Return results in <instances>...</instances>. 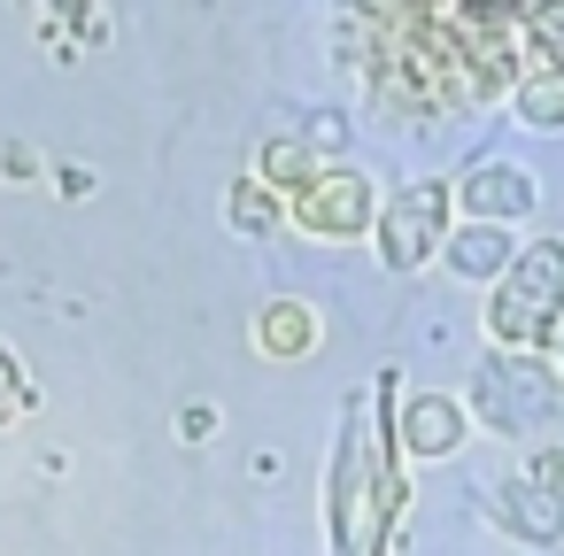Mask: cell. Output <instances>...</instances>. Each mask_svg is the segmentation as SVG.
Here are the masks:
<instances>
[{"label":"cell","mask_w":564,"mask_h":556,"mask_svg":"<svg viewBox=\"0 0 564 556\" xmlns=\"http://www.w3.org/2000/svg\"><path fill=\"white\" fill-rule=\"evenodd\" d=\"M525 479H533V487H549V494H564V448H533Z\"/></svg>","instance_id":"obj_15"},{"label":"cell","mask_w":564,"mask_h":556,"mask_svg":"<svg viewBox=\"0 0 564 556\" xmlns=\"http://www.w3.org/2000/svg\"><path fill=\"white\" fill-rule=\"evenodd\" d=\"M556 325H564V240H525L487 294V340L533 356L556 340Z\"/></svg>","instance_id":"obj_2"},{"label":"cell","mask_w":564,"mask_h":556,"mask_svg":"<svg viewBox=\"0 0 564 556\" xmlns=\"http://www.w3.org/2000/svg\"><path fill=\"white\" fill-rule=\"evenodd\" d=\"M256 178H263L271 194H302V186L317 178V155H310V140H271V148L256 155Z\"/></svg>","instance_id":"obj_12"},{"label":"cell","mask_w":564,"mask_h":556,"mask_svg":"<svg viewBox=\"0 0 564 556\" xmlns=\"http://www.w3.org/2000/svg\"><path fill=\"white\" fill-rule=\"evenodd\" d=\"M456 217V186H441V178H417V186H402L394 201H379V263L387 271H425L441 248H448V225Z\"/></svg>","instance_id":"obj_4"},{"label":"cell","mask_w":564,"mask_h":556,"mask_svg":"<svg viewBox=\"0 0 564 556\" xmlns=\"http://www.w3.org/2000/svg\"><path fill=\"white\" fill-rule=\"evenodd\" d=\"M410 487L394 471V433L364 425V402H348V440L333 464V541L340 556H387V533L402 517Z\"/></svg>","instance_id":"obj_1"},{"label":"cell","mask_w":564,"mask_h":556,"mask_svg":"<svg viewBox=\"0 0 564 556\" xmlns=\"http://www.w3.org/2000/svg\"><path fill=\"white\" fill-rule=\"evenodd\" d=\"M55 9H78V0H55Z\"/></svg>","instance_id":"obj_19"},{"label":"cell","mask_w":564,"mask_h":556,"mask_svg":"<svg viewBox=\"0 0 564 556\" xmlns=\"http://www.w3.org/2000/svg\"><path fill=\"white\" fill-rule=\"evenodd\" d=\"M471 402H479V417H487L495 433L533 440V433L556 417V371H549V363H533L525 348H495V356H487V371L471 379Z\"/></svg>","instance_id":"obj_3"},{"label":"cell","mask_w":564,"mask_h":556,"mask_svg":"<svg viewBox=\"0 0 564 556\" xmlns=\"http://www.w3.org/2000/svg\"><path fill=\"white\" fill-rule=\"evenodd\" d=\"M317 309L310 302H271V309H256V348L271 356V363H302L310 348H317Z\"/></svg>","instance_id":"obj_9"},{"label":"cell","mask_w":564,"mask_h":556,"mask_svg":"<svg viewBox=\"0 0 564 556\" xmlns=\"http://www.w3.org/2000/svg\"><path fill=\"white\" fill-rule=\"evenodd\" d=\"M279 217H286V201H279V194H271L256 171H248V178L225 194V225H232V232H271Z\"/></svg>","instance_id":"obj_13"},{"label":"cell","mask_w":564,"mask_h":556,"mask_svg":"<svg viewBox=\"0 0 564 556\" xmlns=\"http://www.w3.org/2000/svg\"><path fill=\"white\" fill-rule=\"evenodd\" d=\"M533 178L518 171V163H479V171H464L456 178V209L471 217V225H525L533 217Z\"/></svg>","instance_id":"obj_6"},{"label":"cell","mask_w":564,"mask_h":556,"mask_svg":"<svg viewBox=\"0 0 564 556\" xmlns=\"http://www.w3.org/2000/svg\"><path fill=\"white\" fill-rule=\"evenodd\" d=\"M464 17H487V24H510V17H525L533 0H456Z\"/></svg>","instance_id":"obj_16"},{"label":"cell","mask_w":564,"mask_h":556,"mask_svg":"<svg viewBox=\"0 0 564 556\" xmlns=\"http://www.w3.org/2000/svg\"><path fill=\"white\" fill-rule=\"evenodd\" d=\"M441 255H448L456 279H487V286H495V279L518 263V240H510V225H464V232H448Z\"/></svg>","instance_id":"obj_8"},{"label":"cell","mask_w":564,"mask_h":556,"mask_svg":"<svg viewBox=\"0 0 564 556\" xmlns=\"http://www.w3.org/2000/svg\"><path fill=\"white\" fill-rule=\"evenodd\" d=\"M495 517L518 525L525 541H556V533H564V494H549V487H533V479H510L502 502H495Z\"/></svg>","instance_id":"obj_10"},{"label":"cell","mask_w":564,"mask_h":556,"mask_svg":"<svg viewBox=\"0 0 564 556\" xmlns=\"http://www.w3.org/2000/svg\"><path fill=\"white\" fill-rule=\"evenodd\" d=\"M32 402H40V394H32V379H24V363H17L9 348H0V433H9V425H17V417H24Z\"/></svg>","instance_id":"obj_14"},{"label":"cell","mask_w":564,"mask_h":556,"mask_svg":"<svg viewBox=\"0 0 564 556\" xmlns=\"http://www.w3.org/2000/svg\"><path fill=\"white\" fill-rule=\"evenodd\" d=\"M286 217H294L310 240H364V232L379 225V186H371L364 171L333 163V171H317L302 194H286Z\"/></svg>","instance_id":"obj_5"},{"label":"cell","mask_w":564,"mask_h":556,"mask_svg":"<svg viewBox=\"0 0 564 556\" xmlns=\"http://www.w3.org/2000/svg\"><path fill=\"white\" fill-rule=\"evenodd\" d=\"M209 425H217L209 402H202V410H178V433H186V440H209Z\"/></svg>","instance_id":"obj_17"},{"label":"cell","mask_w":564,"mask_h":556,"mask_svg":"<svg viewBox=\"0 0 564 556\" xmlns=\"http://www.w3.org/2000/svg\"><path fill=\"white\" fill-rule=\"evenodd\" d=\"M394 448L417 456V464H441L464 448V402L456 394H410L402 417H394Z\"/></svg>","instance_id":"obj_7"},{"label":"cell","mask_w":564,"mask_h":556,"mask_svg":"<svg viewBox=\"0 0 564 556\" xmlns=\"http://www.w3.org/2000/svg\"><path fill=\"white\" fill-rule=\"evenodd\" d=\"M510 117L525 132H564V70H533L510 86Z\"/></svg>","instance_id":"obj_11"},{"label":"cell","mask_w":564,"mask_h":556,"mask_svg":"<svg viewBox=\"0 0 564 556\" xmlns=\"http://www.w3.org/2000/svg\"><path fill=\"white\" fill-rule=\"evenodd\" d=\"M549 348H556V363H564V325H556V340H549Z\"/></svg>","instance_id":"obj_18"}]
</instances>
